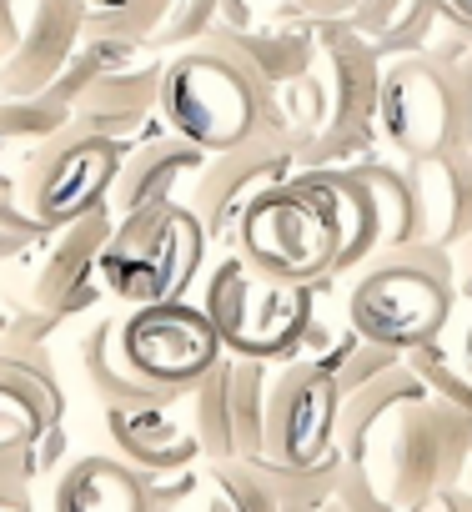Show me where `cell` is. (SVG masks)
<instances>
[{
  "label": "cell",
  "instance_id": "6da1fadb",
  "mask_svg": "<svg viewBox=\"0 0 472 512\" xmlns=\"http://www.w3.org/2000/svg\"><path fill=\"white\" fill-rule=\"evenodd\" d=\"M362 277L347 292V322L362 342L407 352L442 332V322L457 312V282L452 256L437 246H397L377 251L357 267Z\"/></svg>",
  "mask_w": 472,
  "mask_h": 512
},
{
  "label": "cell",
  "instance_id": "7a4b0ae2",
  "mask_svg": "<svg viewBox=\"0 0 472 512\" xmlns=\"http://www.w3.org/2000/svg\"><path fill=\"white\" fill-rule=\"evenodd\" d=\"M201 267H206V236L186 201H161L116 216L96 256L101 287L126 307L186 297Z\"/></svg>",
  "mask_w": 472,
  "mask_h": 512
},
{
  "label": "cell",
  "instance_id": "3957f363",
  "mask_svg": "<svg viewBox=\"0 0 472 512\" xmlns=\"http://www.w3.org/2000/svg\"><path fill=\"white\" fill-rule=\"evenodd\" d=\"M257 96H262V86L231 56L196 41V46H181V51H171L161 61L156 121L171 136L191 141L196 151H226V146L252 136Z\"/></svg>",
  "mask_w": 472,
  "mask_h": 512
},
{
  "label": "cell",
  "instance_id": "277c9868",
  "mask_svg": "<svg viewBox=\"0 0 472 512\" xmlns=\"http://www.w3.org/2000/svg\"><path fill=\"white\" fill-rule=\"evenodd\" d=\"M467 437H472V427H467L462 402L417 397L382 427V437L367 447L357 472L402 512L407 502H417L432 487L467 482V452H472Z\"/></svg>",
  "mask_w": 472,
  "mask_h": 512
},
{
  "label": "cell",
  "instance_id": "5b68a950",
  "mask_svg": "<svg viewBox=\"0 0 472 512\" xmlns=\"http://www.w3.org/2000/svg\"><path fill=\"white\" fill-rule=\"evenodd\" d=\"M231 251L272 282H297V287H322L332 282L337 262V231L322 206V196L302 181L287 176L252 196V206L236 216Z\"/></svg>",
  "mask_w": 472,
  "mask_h": 512
},
{
  "label": "cell",
  "instance_id": "8992f818",
  "mask_svg": "<svg viewBox=\"0 0 472 512\" xmlns=\"http://www.w3.org/2000/svg\"><path fill=\"white\" fill-rule=\"evenodd\" d=\"M377 141L412 161L437 151H467V76L442 71L427 51L387 56L372 96Z\"/></svg>",
  "mask_w": 472,
  "mask_h": 512
},
{
  "label": "cell",
  "instance_id": "52a82bcc",
  "mask_svg": "<svg viewBox=\"0 0 472 512\" xmlns=\"http://www.w3.org/2000/svg\"><path fill=\"white\" fill-rule=\"evenodd\" d=\"M312 307H317V287L272 282V277L252 272L236 251L221 256L201 287V312L211 317L221 352L257 357V362L292 357Z\"/></svg>",
  "mask_w": 472,
  "mask_h": 512
},
{
  "label": "cell",
  "instance_id": "ba28073f",
  "mask_svg": "<svg viewBox=\"0 0 472 512\" xmlns=\"http://www.w3.org/2000/svg\"><path fill=\"white\" fill-rule=\"evenodd\" d=\"M332 427H337V382L302 357L272 362L262 397V457L292 472L327 467L337 462Z\"/></svg>",
  "mask_w": 472,
  "mask_h": 512
},
{
  "label": "cell",
  "instance_id": "9c48e42d",
  "mask_svg": "<svg viewBox=\"0 0 472 512\" xmlns=\"http://www.w3.org/2000/svg\"><path fill=\"white\" fill-rule=\"evenodd\" d=\"M121 357L146 387L166 397H186L206 377V367L221 357V337L211 317L191 307L186 297L146 302V307L121 312Z\"/></svg>",
  "mask_w": 472,
  "mask_h": 512
},
{
  "label": "cell",
  "instance_id": "30bf717a",
  "mask_svg": "<svg viewBox=\"0 0 472 512\" xmlns=\"http://www.w3.org/2000/svg\"><path fill=\"white\" fill-rule=\"evenodd\" d=\"M116 161H121V141H106L96 131H81V126H66L21 176L16 186V206L26 211V221L36 231H51V226H66L76 216H86L91 206L106 201L111 191V176H116Z\"/></svg>",
  "mask_w": 472,
  "mask_h": 512
},
{
  "label": "cell",
  "instance_id": "8fae6325",
  "mask_svg": "<svg viewBox=\"0 0 472 512\" xmlns=\"http://www.w3.org/2000/svg\"><path fill=\"white\" fill-rule=\"evenodd\" d=\"M267 367L257 357L221 352L206 377L186 392L191 427L206 462L226 457H262V397H267Z\"/></svg>",
  "mask_w": 472,
  "mask_h": 512
},
{
  "label": "cell",
  "instance_id": "7c38bea8",
  "mask_svg": "<svg viewBox=\"0 0 472 512\" xmlns=\"http://www.w3.org/2000/svg\"><path fill=\"white\" fill-rule=\"evenodd\" d=\"M66 417V387L46 342L0 337V467L26 472V447Z\"/></svg>",
  "mask_w": 472,
  "mask_h": 512
},
{
  "label": "cell",
  "instance_id": "4fadbf2b",
  "mask_svg": "<svg viewBox=\"0 0 472 512\" xmlns=\"http://www.w3.org/2000/svg\"><path fill=\"white\" fill-rule=\"evenodd\" d=\"M292 176V156L262 146L257 136L236 141L226 151H206L201 166L191 171V216L201 221L206 246H231L236 216L252 206V196H262L267 186Z\"/></svg>",
  "mask_w": 472,
  "mask_h": 512
},
{
  "label": "cell",
  "instance_id": "5bb4252c",
  "mask_svg": "<svg viewBox=\"0 0 472 512\" xmlns=\"http://www.w3.org/2000/svg\"><path fill=\"white\" fill-rule=\"evenodd\" d=\"M111 206H91L86 216L66 221V226H51L41 236V256H36V282H31V302L66 322V317H81L96 307L101 297V272H96V256H101V241L111 231Z\"/></svg>",
  "mask_w": 472,
  "mask_h": 512
},
{
  "label": "cell",
  "instance_id": "9a60e30c",
  "mask_svg": "<svg viewBox=\"0 0 472 512\" xmlns=\"http://www.w3.org/2000/svg\"><path fill=\"white\" fill-rule=\"evenodd\" d=\"M377 71H382V56L367 46V36L352 31V21H312V76L322 81V96H327L322 131L372 126Z\"/></svg>",
  "mask_w": 472,
  "mask_h": 512
},
{
  "label": "cell",
  "instance_id": "2e32d148",
  "mask_svg": "<svg viewBox=\"0 0 472 512\" xmlns=\"http://www.w3.org/2000/svg\"><path fill=\"white\" fill-rule=\"evenodd\" d=\"M86 36L81 0H31L16 46L0 61V96H41Z\"/></svg>",
  "mask_w": 472,
  "mask_h": 512
},
{
  "label": "cell",
  "instance_id": "e0dca14e",
  "mask_svg": "<svg viewBox=\"0 0 472 512\" xmlns=\"http://www.w3.org/2000/svg\"><path fill=\"white\" fill-rule=\"evenodd\" d=\"M106 437L121 462H131L141 477H171L201 462V442L191 417H181L176 402H136V407H106Z\"/></svg>",
  "mask_w": 472,
  "mask_h": 512
},
{
  "label": "cell",
  "instance_id": "ac0fdd59",
  "mask_svg": "<svg viewBox=\"0 0 472 512\" xmlns=\"http://www.w3.org/2000/svg\"><path fill=\"white\" fill-rule=\"evenodd\" d=\"M221 56H231L257 86L287 81L312 71V21L297 16L292 6H277V16H257L252 26H206L201 36Z\"/></svg>",
  "mask_w": 472,
  "mask_h": 512
},
{
  "label": "cell",
  "instance_id": "d6986e66",
  "mask_svg": "<svg viewBox=\"0 0 472 512\" xmlns=\"http://www.w3.org/2000/svg\"><path fill=\"white\" fill-rule=\"evenodd\" d=\"M407 191H412V231L417 246H437L452 256V246L467 241V211H472V176L467 151H437L402 161Z\"/></svg>",
  "mask_w": 472,
  "mask_h": 512
},
{
  "label": "cell",
  "instance_id": "ffe728a7",
  "mask_svg": "<svg viewBox=\"0 0 472 512\" xmlns=\"http://www.w3.org/2000/svg\"><path fill=\"white\" fill-rule=\"evenodd\" d=\"M86 66V61H81ZM156 76L161 66L141 71H86L76 101H71V126L96 131L106 141H141L146 126L156 121Z\"/></svg>",
  "mask_w": 472,
  "mask_h": 512
},
{
  "label": "cell",
  "instance_id": "44dd1931",
  "mask_svg": "<svg viewBox=\"0 0 472 512\" xmlns=\"http://www.w3.org/2000/svg\"><path fill=\"white\" fill-rule=\"evenodd\" d=\"M201 156H206V151H196L191 141H181V136H171V131L141 136V141L121 146V161H116V176H111V191H106L111 216L176 201L181 181L201 166Z\"/></svg>",
  "mask_w": 472,
  "mask_h": 512
},
{
  "label": "cell",
  "instance_id": "7402d4cb",
  "mask_svg": "<svg viewBox=\"0 0 472 512\" xmlns=\"http://www.w3.org/2000/svg\"><path fill=\"white\" fill-rule=\"evenodd\" d=\"M417 397H427V387L412 377L407 362H392L387 372H377V377H367V382L337 392V427H332L337 462H352V467H357V462L367 457V447L382 437V427H387L407 402H417Z\"/></svg>",
  "mask_w": 472,
  "mask_h": 512
},
{
  "label": "cell",
  "instance_id": "603a6c76",
  "mask_svg": "<svg viewBox=\"0 0 472 512\" xmlns=\"http://www.w3.org/2000/svg\"><path fill=\"white\" fill-rule=\"evenodd\" d=\"M51 512H151V477L116 452H81L56 472Z\"/></svg>",
  "mask_w": 472,
  "mask_h": 512
},
{
  "label": "cell",
  "instance_id": "cb8c5ba5",
  "mask_svg": "<svg viewBox=\"0 0 472 512\" xmlns=\"http://www.w3.org/2000/svg\"><path fill=\"white\" fill-rule=\"evenodd\" d=\"M322 126H327V96H322V81L312 71L262 86V96H257V126H252V136L262 146H272V151H282V156L297 161L317 141Z\"/></svg>",
  "mask_w": 472,
  "mask_h": 512
},
{
  "label": "cell",
  "instance_id": "d4e9b609",
  "mask_svg": "<svg viewBox=\"0 0 472 512\" xmlns=\"http://www.w3.org/2000/svg\"><path fill=\"white\" fill-rule=\"evenodd\" d=\"M71 126V106L56 96H0V196H16L26 166Z\"/></svg>",
  "mask_w": 472,
  "mask_h": 512
},
{
  "label": "cell",
  "instance_id": "484cf974",
  "mask_svg": "<svg viewBox=\"0 0 472 512\" xmlns=\"http://www.w3.org/2000/svg\"><path fill=\"white\" fill-rule=\"evenodd\" d=\"M292 176H302L332 216V231H337L332 277H347L367 262V256H377V216H372V201H367V191L352 171H292Z\"/></svg>",
  "mask_w": 472,
  "mask_h": 512
},
{
  "label": "cell",
  "instance_id": "4316f807",
  "mask_svg": "<svg viewBox=\"0 0 472 512\" xmlns=\"http://www.w3.org/2000/svg\"><path fill=\"white\" fill-rule=\"evenodd\" d=\"M41 236H0V337H26V342H46L61 322L46 317L31 302V282H36V256H41Z\"/></svg>",
  "mask_w": 472,
  "mask_h": 512
},
{
  "label": "cell",
  "instance_id": "83f0119b",
  "mask_svg": "<svg viewBox=\"0 0 472 512\" xmlns=\"http://www.w3.org/2000/svg\"><path fill=\"white\" fill-rule=\"evenodd\" d=\"M81 372H86V387L96 392L101 407H136V402H176L156 387H146L131 362L121 357V312L91 322V332L81 337Z\"/></svg>",
  "mask_w": 472,
  "mask_h": 512
},
{
  "label": "cell",
  "instance_id": "f1b7e54d",
  "mask_svg": "<svg viewBox=\"0 0 472 512\" xmlns=\"http://www.w3.org/2000/svg\"><path fill=\"white\" fill-rule=\"evenodd\" d=\"M352 31L367 36V46L387 61V56H407L432 36L437 21V0H357L352 6Z\"/></svg>",
  "mask_w": 472,
  "mask_h": 512
},
{
  "label": "cell",
  "instance_id": "f546056e",
  "mask_svg": "<svg viewBox=\"0 0 472 512\" xmlns=\"http://www.w3.org/2000/svg\"><path fill=\"white\" fill-rule=\"evenodd\" d=\"M367 201H372V216H377V251H397V246H417V231H412V191H407V176L397 161L387 156H367L357 166H347Z\"/></svg>",
  "mask_w": 472,
  "mask_h": 512
},
{
  "label": "cell",
  "instance_id": "4dcf8cb0",
  "mask_svg": "<svg viewBox=\"0 0 472 512\" xmlns=\"http://www.w3.org/2000/svg\"><path fill=\"white\" fill-rule=\"evenodd\" d=\"M447 327V322H442ZM402 362L412 367V377L427 387V397H442V402H462L467 407V347L447 342V332L417 342L402 352Z\"/></svg>",
  "mask_w": 472,
  "mask_h": 512
},
{
  "label": "cell",
  "instance_id": "1f68e13d",
  "mask_svg": "<svg viewBox=\"0 0 472 512\" xmlns=\"http://www.w3.org/2000/svg\"><path fill=\"white\" fill-rule=\"evenodd\" d=\"M151 512H231L216 487L201 477V462L171 477H151Z\"/></svg>",
  "mask_w": 472,
  "mask_h": 512
},
{
  "label": "cell",
  "instance_id": "d6a6232c",
  "mask_svg": "<svg viewBox=\"0 0 472 512\" xmlns=\"http://www.w3.org/2000/svg\"><path fill=\"white\" fill-rule=\"evenodd\" d=\"M211 21H216V0H161V16L151 26V46H161V51L196 46Z\"/></svg>",
  "mask_w": 472,
  "mask_h": 512
},
{
  "label": "cell",
  "instance_id": "836d02e7",
  "mask_svg": "<svg viewBox=\"0 0 472 512\" xmlns=\"http://www.w3.org/2000/svg\"><path fill=\"white\" fill-rule=\"evenodd\" d=\"M91 31H131L151 41V26L161 16V0H81Z\"/></svg>",
  "mask_w": 472,
  "mask_h": 512
},
{
  "label": "cell",
  "instance_id": "e575fe53",
  "mask_svg": "<svg viewBox=\"0 0 472 512\" xmlns=\"http://www.w3.org/2000/svg\"><path fill=\"white\" fill-rule=\"evenodd\" d=\"M0 512H36L31 477L21 467H0Z\"/></svg>",
  "mask_w": 472,
  "mask_h": 512
},
{
  "label": "cell",
  "instance_id": "d590c367",
  "mask_svg": "<svg viewBox=\"0 0 472 512\" xmlns=\"http://www.w3.org/2000/svg\"><path fill=\"white\" fill-rule=\"evenodd\" d=\"M402 512H472V507H467V482H457V487H432V492H422L417 502H407Z\"/></svg>",
  "mask_w": 472,
  "mask_h": 512
},
{
  "label": "cell",
  "instance_id": "8d00e7d4",
  "mask_svg": "<svg viewBox=\"0 0 472 512\" xmlns=\"http://www.w3.org/2000/svg\"><path fill=\"white\" fill-rule=\"evenodd\" d=\"M282 6H292L307 21H347L357 0H282Z\"/></svg>",
  "mask_w": 472,
  "mask_h": 512
},
{
  "label": "cell",
  "instance_id": "74e56055",
  "mask_svg": "<svg viewBox=\"0 0 472 512\" xmlns=\"http://www.w3.org/2000/svg\"><path fill=\"white\" fill-rule=\"evenodd\" d=\"M21 21H26V6H21V0H0V61H6V51L16 46Z\"/></svg>",
  "mask_w": 472,
  "mask_h": 512
},
{
  "label": "cell",
  "instance_id": "f35d334b",
  "mask_svg": "<svg viewBox=\"0 0 472 512\" xmlns=\"http://www.w3.org/2000/svg\"><path fill=\"white\" fill-rule=\"evenodd\" d=\"M437 16L452 26H472V0H437Z\"/></svg>",
  "mask_w": 472,
  "mask_h": 512
},
{
  "label": "cell",
  "instance_id": "ab89813d",
  "mask_svg": "<svg viewBox=\"0 0 472 512\" xmlns=\"http://www.w3.org/2000/svg\"><path fill=\"white\" fill-rule=\"evenodd\" d=\"M307 512H347V507H342V497H337V492H327V497H322V502H312Z\"/></svg>",
  "mask_w": 472,
  "mask_h": 512
}]
</instances>
